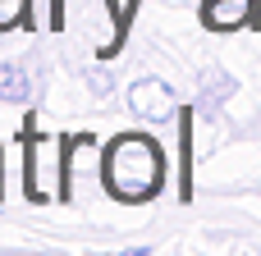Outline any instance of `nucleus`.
<instances>
[{
	"instance_id": "nucleus-1",
	"label": "nucleus",
	"mask_w": 261,
	"mask_h": 256,
	"mask_svg": "<svg viewBox=\"0 0 261 256\" xmlns=\"http://www.w3.org/2000/svg\"><path fill=\"white\" fill-rule=\"evenodd\" d=\"M101 179H106V192L115 202H151L165 183V156L151 137L142 133H119L110 147H106V160H101Z\"/></svg>"
},
{
	"instance_id": "nucleus-5",
	"label": "nucleus",
	"mask_w": 261,
	"mask_h": 256,
	"mask_svg": "<svg viewBox=\"0 0 261 256\" xmlns=\"http://www.w3.org/2000/svg\"><path fill=\"white\" fill-rule=\"evenodd\" d=\"M229 92H234V78H225L220 69H206V87L197 96V110H216L220 101H229Z\"/></svg>"
},
{
	"instance_id": "nucleus-2",
	"label": "nucleus",
	"mask_w": 261,
	"mask_h": 256,
	"mask_svg": "<svg viewBox=\"0 0 261 256\" xmlns=\"http://www.w3.org/2000/svg\"><path fill=\"white\" fill-rule=\"evenodd\" d=\"M64 142L60 137H32L28 142V197L32 202H55L60 179H69V165H60Z\"/></svg>"
},
{
	"instance_id": "nucleus-3",
	"label": "nucleus",
	"mask_w": 261,
	"mask_h": 256,
	"mask_svg": "<svg viewBox=\"0 0 261 256\" xmlns=\"http://www.w3.org/2000/svg\"><path fill=\"white\" fill-rule=\"evenodd\" d=\"M128 110L138 119H147V124H161V119L174 115V92L165 82H156V78H142V82L128 87Z\"/></svg>"
},
{
	"instance_id": "nucleus-6",
	"label": "nucleus",
	"mask_w": 261,
	"mask_h": 256,
	"mask_svg": "<svg viewBox=\"0 0 261 256\" xmlns=\"http://www.w3.org/2000/svg\"><path fill=\"white\" fill-rule=\"evenodd\" d=\"M0 101H28V73H23V64L0 60Z\"/></svg>"
},
{
	"instance_id": "nucleus-4",
	"label": "nucleus",
	"mask_w": 261,
	"mask_h": 256,
	"mask_svg": "<svg viewBox=\"0 0 261 256\" xmlns=\"http://www.w3.org/2000/svg\"><path fill=\"white\" fill-rule=\"evenodd\" d=\"M252 14H257V0H206L202 5V27H211V32L248 27Z\"/></svg>"
},
{
	"instance_id": "nucleus-7",
	"label": "nucleus",
	"mask_w": 261,
	"mask_h": 256,
	"mask_svg": "<svg viewBox=\"0 0 261 256\" xmlns=\"http://www.w3.org/2000/svg\"><path fill=\"white\" fill-rule=\"evenodd\" d=\"M28 23V0H0V32Z\"/></svg>"
}]
</instances>
